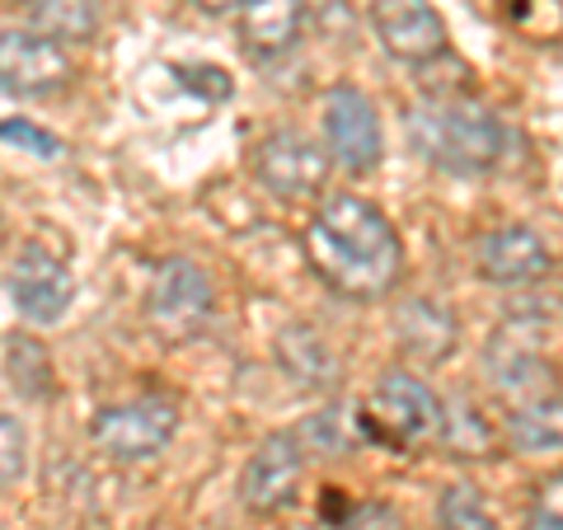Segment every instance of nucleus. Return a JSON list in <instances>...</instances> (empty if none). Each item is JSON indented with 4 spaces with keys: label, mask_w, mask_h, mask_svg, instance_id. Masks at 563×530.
Masks as SVG:
<instances>
[{
    "label": "nucleus",
    "mask_w": 563,
    "mask_h": 530,
    "mask_svg": "<svg viewBox=\"0 0 563 530\" xmlns=\"http://www.w3.org/2000/svg\"><path fill=\"white\" fill-rule=\"evenodd\" d=\"M306 258L324 287L352 300H376L404 273V244L385 211L357 192H339L306 225Z\"/></svg>",
    "instance_id": "obj_1"
},
{
    "label": "nucleus",
    "mask_w": 563,
    "mask_h": 530,
    "mask_svg": "<svg viewBox=\"0 0 563 530\" xmlns=\"http://www.w3.org/2000/svg\"><path fill=\"white\" fill-rule=\"evenodd\" d=\"M409 128L422 161L442 165L451 174H484L503 161V146H507L498 113H488L479 99H465V95L422 103Z\"/></svg>",
    "instance_id": "obj_2"
},
{
    "label": "nucleus",
    "mask_w": 563,
    "mask_h": 530,
    "mask_svg": "<svg viewBox=\"0 0 563 530\" xmlns=\"http://www.w3.org/2000/svg\"><path fill=\"white\" fill-rule=\"evenodd\" d=\"M174 432H179V409L161 395H146V399H132V404H113V409H99L90 418V437L95 446L109 455L118 465H132V461H151L161 455Z\"/></svg>",
    "instance_id": "obj_3"
},
{
    "label": "nucleus",
    "mask_w": 563,
    "mask_h": 530,
    "mask_svg": "<svg viewBox=\"0 0 563 530\" xmlns=\"http://www.w3.org/2000/svg\"><path fill=\"white\" fill-rule=\"evenodd\" d=\"M366 432L390 441V446H418L442 432V399H437L418 376L390 371L366 399Z\"/></svg>",
    "instance_id": "obj_4"
},
{
    "label": "nucleus",
    "mask_w": 563,
    "mask_h": 530,
    "mask_svg": "<svg viewBox=\"0 0 563 530\" xmlns=\"http://www.w3.org/2000/svg\"><path fill=\"white\" fill-rule=\"evenodd\" d=\"M324 151L347 174H372L385 155L380 113L357 85H333L324 95Z\"/></svg>",
    "instance_id": "obj_5"
},
{
    "label": "nucleus",
    "mask_w": 563,
    "mask_h": 530,
    "mask_svg": "<svg viewBox=\"0 0 563 530\" xmlns=\"http://www.w3.org/2000/svg\"><path fill=\"white\" fill-rule=\"evenodd\" d=\"M211 306H217V291H211V277L198 263L165 258L155 268L151 291H146V314L165 339H192L211 320Z\"/></svg>",
    "instance_id": "obj_6"
},
{
    "label": "nucleus",
    "mask_w": 563,
    "mask_h": 530,
    "mask_svg": "<svg viewBox=\"0 0 563 530\" xmlns=\"http://www.w3.org/2000/svg\"><path fill=\"white\" fill-rule=\"evenodd\" d=\"M10 300L29 324H57L76 300V277L47 244H24L10 263Z\"/></svg>",
    "instance_id": "obj_7"
},
{
    "label": "nucleus",
    "mask_w": 563,
    "mask_h": 530,
    "mask_svg": "<svg viewBox=\"0 0 563 530\" xmlns=\"http://www.w3.org/2000/svg\"><path fill=\"white\" fill-rule=\"evenodd\" d=\"M70 80V57L62 43L43 38L29 29H5L0 33V90L14 99H38L62 90Z\"/></svg>",
    "instance_id": "obj_8"
},
{
    "label": "nucleus",
    "mask_w": 563,
    "mask_h": 530,
    "mask_svg": "<svg viewBox=\"0 0 563 530\" xmlns=\"http://www.w3.org/2000/svg\"><path fill=\"white\" fill-rule=\"evenodd\" d=\"M254 174L277 198H310L329 179V151L301 132H273L268 141H258Z\"/></svg>",
    "instance_id": "obj_9"
},
{
    "label": "nucleus",
    "mask_w": 563,
    "mask_h": 530,
    "mask_svg": "<svg viewBox=\"0 0 563 530\" xmlns=\"http://www.w3.org/2000/svg\"><path fill=\"white\" fill-rule=\"evenodd\" d=\"M372 29L395 62L428 66L446 52V24L432 0H372Z\"/></svg>",
    "instance_id": "obj_10"
},
{
    "label": "nucleus",
    "mask_w": 563,
    "mask_h": 530,
    "mask_svg": "<svg viewBox=\"0 0 563 530\" xmlns=\"http://www.w3.org/2000/svg\"><path fill=\"white\" fill-rule=\"evenodd\" d=\"M301 474H306L301 441H296L291 432L263 437V446L250 455V465H244V474H240V503L250 511H258V517H273V511H282L296 498Z\"/></svg>",
    "instance_id": "obj_11"
},
{
    "label": "nucleus",
    "mask_w": 563,
    "mask_h": 530,
    "mask_svg": "<svg viewBox=\"0 0 563 530\" xmlns=\"http://www.w3.org/2000/svg\"><path fill=\"white\" fill-rule=\"evenodd\" d=\"M554 254L531 225H498L479 240V273L498 287H531V281L550 277Z\"/></svg>",
    "instance_id": "obj_12"
},
{
    "label": "nucleus",
    "mask_w": 563,
    "mask_h": 530,
    "mask_svg": "<svg viewBox=\"0 0 563 530\" xmlns=\"http://www.w3.org/2000/svg\"><path fill=\"white\" fill-rule=\"evenodd\" d=\"M240 43L254 57H277L301 38L306 0H240Z\"/></svg>",
    "instance_id": "obj_13"
},
{
    "label": "nucleus",
    "mask_w": 563,
    "mask_h": 530,
    "mask_svg": "<svg viewBox=\"0 0 563 530\" xmlns=\"http://www.w3.org/2000/svg\"><path fill=\"white\" fill-rule=\"evenodd\" d=\"M399 339L404 347L422 362H442L455 347V320L437 306V300H413V306L399 310Z\"/></svg>",
    "instance_id": "obj_14"
},
{
    "label": "nucleus",
    "mask_w": 563,
    "mask_h": 530,
    "mask_svg": "<svg viewBox=\"0 0 563 530\" xmlns=\"http://www.w3.org/2000/svg\"><path fill=\"white\" fill-rule=\"evenodd\" d=\"M277 362L287 366L301 385H310V390H320V385L333 380V357H329V347H324L320 333L306 329V324L277 333Z\"/></svg>",
    "instance_id": "obj_15"
},
{
    "label": "nucleus",
    "mask_w": 563,
    "mask_h": 530,
    "mask_svg": "<svg viewBox=\"0 0 563 530\" xmlns=\"http://www.w3.org/2000/svg\"><path fill=\"white\" fill-rule=\"evenodd\" d=\"M507 441L517 451H554L559 446V395H536L521 399L512 413H507Z\"/></svg>",
    "instance_id": "obj_16"
},
{
    "label": "nucleus",
    "mask_w": 563,
    "mask_h": 530,
    "mask_svg": "<svg viewBox=\"0 0 563 530\" xmlns=\"http://www.w3.org/2000/svg\"><path fill=\"white\" fill-rule=\"evenodd\" d=\"M29 10H33L38 33L52 43H85L99 29L95 0H29Z\"/></svg>",
    "instance_id": "obj_17"
},
{
    "label": "nucleus",
    "mask_w": 563,
    "mask_h": 530,
    "mask_svg": "<svg viewBox=\"0 0 563 530\" xmlns=\"http://www.w3.org/2000/svg\"><path fill=\"white\" fill-rule=\"evenodd\" d=\"M10 380L14 390L29 395V399H43L52 395V362H47V347L33 343V339H10Z\"/></svg>",
    "instance_id": "obj_18"
},
{
    "label": "nucleus",
    "mask_w": 563,
    "mask_h": 530,
    "mask_svg": "<svg viewBox=\"0 0 563 530\" xmlns=\"http://www.w3.org/2000/svg\"><path fill=\"white\" fill-rule=\"evenodd\" d=\"M437 511H442V526L446 530H498L493 511L484 507V498L470 484H451L442 493V503H437Z\"/></svg>",
    "instance_id": "obj_19"
},
{
    "label": "nucleus",
    "mask_w": 563,
    "mask_h": 530,
    "mask_svg": "<svg viewBox=\"0 0 563 530\" xmlns=\"http://www.w3.org/2000/svg\"><path fill=\"white\" fill-rule=\"evenodd\" d=\"M446 441V446L455 451V455H488V446H493V432L484 428V418L474 413V409H442V432H437Z\"/></svg>",
    "instance_id": "obj_20"
},
{
    "label": "nucleus",
    "mask_w": 563,
    "mask_h": 530,
    "mask_svg": "<svg viewBox=\"0 0 563 530\" xmlns=\"http://www.w3.org/2000/svg\"><path fill=\"white\" fill-rule=\"evenodd\" d=\"M29 470V432L20 418L0 413V488L20 484Z\"/></svg>",
    "instance_id": "obj_21"
},
{
    "label": "nucleus",
    "mask_w": 563,
    "mask_h": 530,
    "mask_svg": "<svg viewBox=\"0 0 563 530\" xmlns=\"http://www.w3.org/2000/svg\"><path fill=\"white\" fill-rule=\"evenodd\" d=\"M0 141H14V146L33 151L38 161H57V155H62V141L52 136V132H43V128H33V122H24V118L0 122Z\"/></svg>",
    "instance_id": "obj_22"
},
{
    "label": "nucleus",
    "mask_w": 563,
    "mask_h": 530,
    "mask_svg": "<svg viewBox=\"0 0 563 530\" xmlns=\"http://www.w3.org/2000/svg\"><path fill=\"white\" fill-rule=\"evenodd\" d=\"M339 530H404V517L390 503H357L343 511Z\"/></svg>",
    "instance_id": "obj_23"
},
{
    "label": "nucleus",
    "mask_w": 563,
    "mask_h": 530,
    "mask_svg": "<svg viewBox=\"0 0 563 530\" xmlns=\"http://www.w3.org/2000/svg\"><path fill=\"white\" fill-rule=\"evenodd\" d=\"M559 479H550L540 488V498H536V507H531V526L526 530H559Z\"/></svg>",
    "instance_id": "obj_24"
},
{
    "label": "nucleus",
    "mask_w": 563,
    "mask_h": 530,
    "mask_svg": "<svg viewBox=\"0 0 563 530\" xmlns=\"http://www.w3.org/2000/svg\"><path fill=\"white\" fill-rule=\"evenodd\" d=\"M198 5H202L207 14H225V10H235L240 0H198Z\"/></svg>",
    "instance_id": "obj_25"
},
{
    "label": "nucleus",
    "mask_w": 563,
    "mask_h": 530,
    "mask_svg": "<svg viewBox=\"0 0 563 530\" xmlns=\"http://www.w3.org/2000/svg\"><path fill=\"white\" fill-rule=\"evenodd\" d=\"M0 244H5V217H0Z\"/></svg>",
    "instance_id": "obj_26"
}]
</instances>
